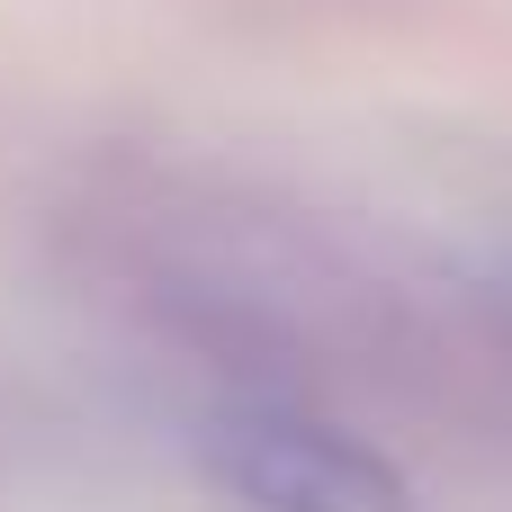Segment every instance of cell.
Segmentation results:
<instances>
[{"label": "cell", "instance_id": "1", "mask_svg": "<svg viewBox=\"0 0 512 512\" xmlns=\"http://www.w3.org/2000/svg\"><path fill=\"white\" fill-rule=\"evenodd\" d=\"M198 459L243 512H414L396 459L288 405H225L198 432Z\"/></svg>", "mask_w": 512, "mask_h": 512}]
</instances>
